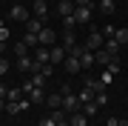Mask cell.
<instances>
[{"instance_id": "cell-1", "label": "cell", "mask_w": 128, "mask_h": 126, "mask_svg": "<svg viewBox=\"0 0 128 126\" xmlns=\"http://www.w3.org/2000/svg\"><path fill=\"white\" fill-rule=\"evenodd\" d=\"M63 109H66V112H80L82 103H80V98L74 92H68V95H63Z\"/></svg>"}, {"instance_id": "cell-2", "label": "cell", "mask_w": 128, "mask_h": 126, "mask_svg": "<svg viewBox=\"0 0 128 126\" xmlns=\"http://www.w3.org/2000/svg\"><path fill=\"white\" fill-rule=\"evenodd\" d=\"M102 43H105V40H102V32H91L82 46H86L88 52H97V49H102Z\"/></svg>"}, {"instance_id": "cell-3", "label": "cell", "mask_w": 128, "mask_h": 126, "mask_svg": "<svg viewBox=\"0 0 128 126\" xmlns=\"http://www.w3.org/2000/svg\"><path fill=\"white\" fill-rule=\"evenodd\" d=\"M37 43H40V46H54V43H57V32L46 26L40 34H37Z\"/></svg>"}, {"instance_id": "cell-4", "label": "cell", "mask_w": 128, "mask_h": 126, "mask_svg": "<svg viewBox=\"0 0 128 126\" xmlns=\"http://www.w3.org/2000/svg\"><path fill=\"white\" fill-rule=\"evenodd\" d=\"M63 66H66V72L68 75H77V72H82V63H80V57H74V55H68L63 60Z\"/></svg>"}, {"instance_id": "cell-5", "label": "cell", "mask_w": 128, "mask_h": 126, "mask_svg": "<svg viewBox=\"0 0 128 126\" xmlns=\"http://www.w3.org/2000/svg\"><path fill=\"white\" fill-rule=\"evenodd\" d=\"M74 20H77L80 26L88 23V20H91V6H77V9H74Z\"/></svg>"}, {"instance_id": "cell-6", "label": "cell", "mask_w": 128, "mask_h": 126, "mask_svg": "<svg viewBox=\"0 0 128 126\" xmlns=\"http://www.w3.org/2000/svg\"><path fill=\"white\" fill-rule=\"evenodd\" d=\"M74 9H77V6H74V0H60V3H57L60 17H71V14H74Z\"/></svg>"}, {"instance_id": "cell-7", "label": "cell", "mask_w": 128, "mask_h": 126, "mask_svg": "<svg viewBox=\"0 0 128 126\" xmlns=\"http://www.w3.org/2000/svg\"><path fill=\"white\" fill-rule=\"evenodd\" d=\"M46 14H48V0H34V17L46 20Z\"/></svg>"}, {"instance_id": "cell-8", "label": "cell", "mask_w": 128, "mask_h": 126, "mask_svg": "<svg viewBox=\"0 0 128 126\" xmlns=\"http://www.w3.org/2000/svg\"><path fill=\"white\" fill-rule=\"evenodd\" d=\"M48 52H51V63H63L66 57H68V52H66L63 46H51Z\"/></svg>"}, {"instance_id": "cell-9", "label": "cell", "mask_w": 128, "mask_h": 126, "mask_svg": "<svg viewBox=\"0 0 128 126\" xmlns=\"http://www.w3.org/2000/svg\"><path fill=\"white\" fill-rule=\"evenodd\" d=\"M23 86H9V95H6V100L9 103H17V100H23Z\"/></svg>"}, {"instance_id": "cell-10", "label": "cell", "mask_w": 128, "mask_h": 126, "mask_svg": "<svg viewBox=\"0 0 128 126\" xmlns=\"http://www.w3.org/2000/svg\"><path fill=\"white\" fill-rule=\"evenodd\" d=\"M26 29H28L32 34H40L46 26H43V20H40V17H28V20H26Z\"/></svg>"}, {"instance_id": "cell-11", "label": "cell", "mask_w": 128, "mask_h": 126, "mask_svg": "<svg viewBox=\"0 0 128 126\" xmlns=\"http://www.w3.org/2000/svg\"><path fill=\"white\" fill-rule=\"evenodd\" d=\"M94 60H97V63H102L105 69H108V63H111V60H117V57H111L105 49H97V52H94Z\"/></svg>"}, {"instance_id": "cell-12", "label": "cell", "mask_w": 128, "mask_h": 126, "mask_svg": "<svg viewBox=\"0 0 128 126\" xmlns=\"http://www.w3.org/2000/svg\"><path fill=\"white\" fill-rule=\"evenodd\" d=\"M26 98L32 100V103H43V100H46V95H43V86H34L32 92H26Z\"/></svg>"}, {"instance_id": "cell-13", "label": "cell", "mask_w": 128, "mask_h": 126, "mask_svg": "<svg viewBox=\"0 0 128 126\" xmlns=\"http://www.w3.org/2000/svg\"><path fill=\"white\" fill-rule=\"evenodd\" d=\"M102 46H105V52H108L111 57H120V43H117L114 37H108V40L102 43Z\"/></svg>"}, {"instance_id": "cell-14", "label": "cell", "mask_w": 128, "mask_h": 126, "mask_svg": "<svg viewBox=\"0 0 128 126\" xmlns=\"http://www.w3.org/2000/svg\"><path fill=\"white\" fill-rule=\"evenodd\" d=\"M68 123H71V126H88V117L82 115V112H71V117H68Z\"/></svg>"}, {"instance_id": "cell-15", "label": "cell", "mask_w": 128, "mask_h": 126, "mask_svg": "<svg viewBox=\"0 0 128 126\" xmlns=\"http://www.w3.org/2000/svg\"><path fill=\"white\" fill-rule=\"evenodd\" d=\"M34 60L40 63V66H46V63H51V52H48V49H37V55H34Z\"/></svg>"}, {"instance_id": "cell-16", "label": "cell", "mask_w": 128, "mask_h": 126, "mask_svg": "<svg viewBox=\"0 0 128 126\" xmlns=\"http://www.w3.org/2000/svg\"><path fill=\"white\" fill-rule=\"evenodd\" d=\"M97 109H100V106H97V100H88V103H82L80 112L86 115V117H91V115H97Z\"/></svg>"}, {"instance_id": "cell-17", "label": "cell", "mask_w": 128, "mask_h": 126, "mask_svg": "<svg viewBox=\"0 0 128 126\" xmlns=\"http://www.w3.org/2000/svg\"><path fill=\"white\" fill-rule=\"evenodd\" d=\"M74 46H77V37H74V32H66V37H63V49H66V52H71Z\"/></svg>"}, {"instance_id": "cell-18", "label": "cell", "mask_w": 128, "mask_h": 126, "mask_svg": "<svg viewBox=\"0 0 128 126\" xmlns=\"http://www.w3.org/2000/svg\"><path fill=\"white\" fill-rule=\"evenodd\" d=\"M80 63H82V69H88L91 63H97V60H94V52H88V49H86V52L80 55Z\"/></svg>"}, {"instance_id": "cell-19", "label": "cell", "mask_w": 128, "mask_h": 126, "mask_svg": "<svg viewBox=\"0 0 128 126\" xmlns=\"http://www.w3.org/2000/svg\"><path fill=\"white\" fill-rule=\"evenodd\" d=\"M12 17L14 20H28V12L23 9V6H12Z\"/></svg>"}, {"instance_id": "cell-20", "label": "cell", "mask_w": 128, "mask_h": 126, "mask_svg": "<svg viewBox=\"0 0 128 126\" xmlns=\"http://www.w3.org/2000/svg\"><path fill=\"white\" fill-rule=\"evenodd\" d=\"M46 103H48L51 109H63V95H48Z\"/></svg>"}, {"instance_id": "cell-21", "label": "cell", "mask_w": 128, "mask_h": 126, "mask_svg": "<svg viewBox=\"0 0 128 126\" xmlns=\"http://www.w3.org/2000/svg\"><path fill=\"white\" fill-rule=\"evenodd\" d=\"M100 9H102V14H114L117 3H114V0H100Z\"/></svg>"}, {"instance_id": "cell-22", "label": "cell", "mask_w": 128, "mask_h": 126, "mask_svg": "<svg viewBox=\"0 0 128 126\" xmlns=\"http://www.w3.org/2000/svg\"><path fill=\"white\" fill-rule=\"evenodd\" d=\"M26 55H28V46L23 40H17V43H14V57H26Z\"/></svg>"}, {"instance_id": "cell-23", "label": "cell", "mask_w": 128, "mask_h": 126, "mask_svg": "<svg viewBox=\"0 0 128 126\" xmlns=\"http://www.w3.org/2000/svg\"><path fill=\"white\" fill-rule=\"evenodd\" d=\"M23 43H26L28 49H32V46L37 49V46H40V43H37V34H32V32H26V37H23Z\"/></svg>"}, {"instance_id": "cell-24", "label": "cell", "mask_w": 128, "mask_h": 126, "mask_svg": "<svg viewBox=\"0 0 128 126\" xmlns=\"http://www.w3.org/2000/svg\"><path fill=\"white\" fill-rule=\"evenodd\" d=\"M114 40L122 46V43H128V29H117V34H114Z\"/></svg>"}, {"instance_id": "cell-25", "label": "cell", "mask_w": 128, "mask_h": 126, "mask_svg": "<svg viewBox=\"0 0 128 126\" xmlns=\"http://www.w3.org/2000/svg\"><path fill=\"white\" fill-rule=\"evenodd\" d=\"M63 26H66V32H74V26H77L74 14H71V17H63Z\"/></svg>"}, {"instance_id": "cell-26", "label": "cell", "mask_w": 128, "mask_h": 126, "mask_svg": "<svg viewBox=\"0 0 128 126\" xmlns=\"http://www.w3.org/2000/svg\"><path fill=\"white\" fill-rule=\"evenodd\" d=\"M94 100H97V106H105V103H108V95H105V92H97Z\"/></svg>"}, {"instance_id": "cell-27", "label": "cell", "mask_w": 128, "mask_h": 126, "mask_svg": "<svg viewBox=\"0 0 128 126\" xmlns=\"http://www.w3.org/2000/svg\"><path fill=\"white\" fill-rule=\"evenodd\" d=\"M9 69H12V66H9V60H6V57H0V80H3V75H6Z\"/></svg>"}, {"instance_id": "cell-28", "label": "cell", "mask_w": 128, "mask_h": 126, "mask_svg": "<svg viewBox=\"0 0 128 126\" xmlns=\"http://www.w3.org/2000/svg\"><path fill=\"white\" fill-rule=\"evenodd\" d=\"M108 72H111V75H120V57H117V60H111V63H108Z\"/></svg>"}, {"instance_id": "cell-29", "label": "cell", "mask_w": 128, "mask_h": 126, "mask_svg": "<svg viewBox=\"0 0 128 126\" xmlns=\"http://www.w3.org/2000/svg\"><path fill=\"white\" fill-rule=\"evenodd\" d=\"M102 34H105V37H114V34H117V29L111 26V23H105V32H102Z\"/></svg>"}, {"instance_id": "cell-30", "label": "cell", "mask_w": 128, "mask_h": 126, "mask_svg": "<svg viewBox=\"0 0 128 126\" xmlns=\"http://www.w3.org/2000/svg\"><path fill=\"white\" fill-rule=\"evenodd\" d=\"M40 126H57V120L48 115V117H43V120H40Z\"/></svg>"}, {"instance_id": "cell-31", "label": "cell", "mask_w": 128, "mask_h": 126, "mask_svg": "<svg viewBox=\"0 0 128 126\" xmlns=\"http://www.w3.org/2000/svg\"><path fill=\"white\" fill-rule=\"evenodd\" d=\"M6 37H9V29H6V23L0 20V40H6Z\"/></svg>"}, {"instance_id": "cell-32", "label": "cell", "mask_w": 128, "mask_h": 126, "mask_svg": "<svg viewBox=\"0 0 128 126\" xmlns=\"http://www.w3.org/2000/svg\"><path fill=\"white\" fill-rule=\"evenodd\" d=\"M6 112H9V115H17L20 109H17V103H6Z\"/></svg>"}, {"instance_id": "cell-33", "label": "cell", "mask_w": 128, "mask_h": 126, "mask_svg": "<svg viewBox=\"0 0 128 126\" xmlns=\"http://www.w3.org/2000/svg\"><path fill=\"white\" fill-rule=\"evenodd\" d=\"M111 77H114V75H111V72H108V69H105V72H102V77H100V80H102V83H111Z\"/></svg>"}, {"instance_id": "cell-34", "label": "cell", "mask_w": 128, "mask_h": 126, "mask_svg": "<svg viewBox=\"0 0 128 126\" xmlns=\"http://www.w3.org/2000/svg\"><path fill=\"white\" fill-rule=\"evenodd\" d=\"M40 72H43V75H46V77H51V72H54V69H51V63H46V66H43Z\"/></svg>"}, {"instance_id": "cell-35", "label": "cell", "mask_w": 128, "mask_h": 126, "mask_svg": "<svg viewBox=\"0 0 128 126\" xmlns=\"http://www.w3.org/2000/svg\"><path fill=\"white\" fill-rule=\"evenodd\" d=\"M6 95H9V86H6L3 80H0V98H6Z\"/></svg>"}, {"instance_id": "cell-36", "label": "cell", "mask_w": 128, "mask_h": 126, "mask_svg": "<svg viewBox=\"0 0 128 126\" xmlns=\"http://www.w3.org/2000/svg\"><path fill=\"white\" fill-rule=\"evenodd\" d=\"M74 6H91V0H74Z\"/></svg>"}, {"instance_id": "cell-37", "label": "cell", "mask_w": 128, "mask_h": 126, "mask_svg": "<svg viewBox=\"0 0 128 126\" xmlns=\"http://www.w3.org/2000/svg\"><path fill=\"white\" fill-rule=\"evenodd\" d=\"M108 126H120V120H117V117H111V120H108Z\"/></svg>"}, {"instance_id": "cell-38", "label": "cell", "mask_w": 128, "mask_h": 126, "mask_svg": "<svg viewBox=\"0 0 128 126\" xmlns=\"http://www.w3.org/2000/svg\"><path fill=\"white\" fill-rule=\"evenodd\" d=\"M0 109H6V98H0Z\"/></svg>"}, {"instance_id": "cell-39", "label": "cell", "mask_w": 128, "mask_h": 126, "mask_svg": "<svg viewBox=\"0 0 128 126\" xmlns=\"http://www.w3.org/2000/svg\"><path fill=\"white\" fill-rule=\"evenodd\" d=\"M57 126H71V123H68V120H60V123H57Z\"/></svg>"}, {"instance_id": "cell-40", "label": "cell", "mask_w": 128, "mask_h": 126, "mask_svg": "<svg viewBox=\"0 0 128 126\" xmlns=\"http://www.w3.org/2000/svg\"><path fill=\"white\" fill-rule=\"evenodd\" d=\"M120 126H128V117H125V120H120Z\"/></svg>"}, {"instance_id": "cell-41", "label": "cell", "mask_w": 128, "mask_h": 126, "mask_svg": "<svg viewBox=\"0 0 128 126\" xmlns=\"http://www.w3.org/2000/svg\"><path fill=\"white\" fill-rule=\"evenodd\" d=\"M57 3H60V0H57Z\"/></svg>"}]
</instances>
